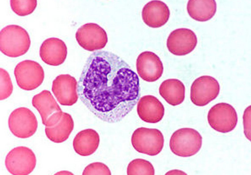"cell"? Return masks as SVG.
<instances>
[{
    "label": "cell",
    "instance_id": "cell-20",
    "mask_svg": "<svg viewBox=\"0 0 251 175\" xmlns=\"http://www.w3.org/2000/svg\"><path fill=\"white\" fill-rule=\"evenodd\" d=\"M73 124L71 121H58L53 125L45 127V131L47 138L56 143L62 142L68 138L72 130Z\"/></svg>",
    "mask_w": 251,
    "mask_h": 175
},
{
    "label": "cell",
    "instance_id": "cell-6",
    "mask_svg": "<svg viewBox=\"0 0 251 175\" xmlns=\"http://www.w3.org/2000/svg\"><path fill=\"white\" fill-rule=\"evenodd\" d=\"M17 84L25 90H34L42 83L44 77L43 69L37 62L25 60L19 63L14 70Z\"/></svg>",
    "mask_w": 251,
    "mask_h": 175
},
{
    "label": "cell",
    "instance_id": "cell-23",
    "mask_svg": "<svg viewBox=\"0 0 251 175\" xmlns=\"http://www.w3.org/2000/svg\"><path fill=\"white\" fill-rule=\"evenodd\" d=\"M0 99L3 100L8 98L13 90V86L8 72L3 68H0Z\"/></svg>",
    "mask_w": 251,
    "mask_h": 175
},
{
    "label": "cell",
    "instance_id": "cell-24",
    "mask_svg": "<svg viewBox=\"0 0 251 175\" xmlns=\"http://www.w3.org/2000/svg\"><path fill=\"white\" fill-rule=\"evenodd\" d=\"M83 175H111L108 167L100 162L92 163L88 165L84 169Z\"/></svg>",
    "mask_w": 251,
    "mask_h": 175
},
{
    "label": "cell",
    "instance_id": "cell-16",
    "mask_svg": "<svg viewBox=\"0 0 251 175\" xmlns=\"http://www.w3.org/2000/svg\"><path fill=\"white\" fill-rule=\"evenodd\" d=\"M32 104L39 113L43 124L46 127H50L58 120L55 113L56 105L50 92L44 90L34 96Z\"/></svg>",
    "mask_w": 251,
    "mask_h": 175
},
{
    "label": "cell",
    "instance_id": "cell-2",
    "mask_svg": "<svg viewBox=\"0 0 251 175\" xmlns=\"http://www.w3.org/2000/svg\"><path fill=\"white\" fill-rule=\"evenodd\" d=\"M30 44L28 33L20 26L8 25L0 31V50L8 56L16 57L24 55L28 51Z\"/></svg>",
    "mask_w": 251,
    "mask_h": 175
},
{
    "label": "cell",
    "instance_id": "cell-8",
    "mask_svg": "<svg viewBox=\"0 0 251 175\" xmlns=\"http://www.w3.org/2000/svg\"><path fill=\"white\" fill-rule=\"evenodd\" d=\"M207 117L210 126L215 130L223 133L233 130L238 120L234 108L231 105L224 102L217 103L212 107Z\"/></svg>",
    "mask_w": 251,
    "mask_h": 175
},
{
    "label": "cell",
    "instance_id": "cell-21",
    "mask_svg": "<svg viewBox=\"0 0 251 175\" xmlns=\"http://www.w3.org/2000/svg\"><path fill=\"white\" fill-rule=\"evenodd\" d=\"M128 175L154 174V168L149 161L142 159H134L129 164L127 168Z\"/></svg>",
    "mask_w": 251,
    "mask_h": 175
},
{
    "label": "cell",
    "instance_id": "cell-22",
    "mask_svg": "<svg viewBox=\"0 0 251 175\" xmlns=\"http://www.w3.org/2000/svg\"><path fill=\"white\" fill-rule=\"evenodd\" d=\"M10 5L13 11L20 16H25L32 13L36 8V0H11Z\"/></svg>",
    "mask_w": 251,
    "mask_h": 175
},
{
    "label": "cell",
    "instance_id": "cell-7",
    "mask_svg": "<svg viewBox=\"0 0 251 175\" xmlns=\"http://www.w3.org/2000/svg\"><path fill=\"white\" fill-rule=\"evenodd\" d=\"M9 129L14 135L22 139L33 135L37 130L38 123L36 116L29 109L20 107L14 110L9 118Z\"/></svg>",
    "mask_w": 251,
    "mask_h": 175
},
{
    "label": "cell",
    "instance_id": "cell-17",
    "mask_svg": "<svg viewBox=\"0 0 251 175\" xmlns=\"http://www.w3.org/2000/svg\"><path fill=\"white\" fill-rule=\"evenodd\" d=\"M98 134L92 129H88L78 133L74 138L73 146L75 152L82 156L90 155L94 153L99 145Z\"/></svg>",
    "mask_w": 251,
    "mask_h": 175
},
{
    "label": "cell",
    "instance_id": "cell-18",
    "mask_svg": "<svg viewBox=\"0 0 251 175\" xmlns=\"http://www.w3.org/2000/svg\"><path fill=\"white\" fill-rule=\"evenodd\" d=\"M159 91L161 97L172 106L181 104L185 99V86L177 79H168L163 81L160 86Z\"/></svg>",
    "mask_w": 251,
    "mask_h": 175
},
{
    "label": "cell",
    "instance_id": "cell-4",
    "mask_svg": "<svg viewBox=\"0 0 251 175\" xmlns=\"http://www.w3.org/2000/svg\"><path fill=\"white\" fill-rule=\"evenodd\" d=\"M131 142L133 147L138 152L154 156L162 151L164 139L162 133L159 130L142 127L134 132Z\"/></svg>",
    "mask_w": 251,
    "mask_h": 175
},
{
    "label": "cell",
    "instance_id": "cell-12",
    "mask_svg": "<svg viewBox=\"0 0 251 175\" xmlns=\"http://www.w3.org/2000/svg\"><path fill=\"white\" fill-rule=\"evenodd\" d=\"M136 65L139 75L147 82L156 81L163 73V67L160 58L151 51H145L140 54L137 59Z\"/></svg>",
    "mask_w": 251,
    "mask_h": 175
},
{
    "label": "cell",
    "instance_id": "cell-11",
    "mask_svg": "<svg viewBox=\"0 0 251 175\" xmlns=\"http://www.w3.org/2000/svg\"><path fill=\"white\" fill-rule=\"evenodd\" d=\"M197 39L194 33L186 28L176 29L169 35L166 45L169 51L177 56H183L192 51L196 47Z\"/></svg>",
    "mask_w": 251,
    "mask_h": 175
},
{
    "label": "cell",
    "instance_id": "cell-5",
    "mask_svg": "<svg viewBox=\"0 0 251 175\" xmlns=\"http://www.w3.org/2000/svg\"><path fill=\"white\" fill-rule=\"evenodd\" d=\"M36 164L35 155L31 149L24 146H19L11 150L5 160L6 169L14 175H27L31 173Z\"/></svg>",
    "mask_w": 251,
    "mask_h": 175
},
{
    "label": "cell",
    "instance_id": "cell-25",
    "mask_svg": "<svg viewBox=\"0 0 251 175\" xmlns=\"http://www.w3.org/2000/svg\"><path fill=\"white\" fill-rule=\"evenodd\" d=\"M251 106L247 107L244 111L243 120L244 126V133L246 136L250 135Z\"/></svg>",
    "mask_w": 251,
    "mask_h": 175
},
{
    "label": "cell",
    "instance_id": "cell-14",
    "mask_svg": "<svg viewBox=\"0 0 251 175\" xmlns=\"http://www.w3.org/2000/svg\"><path fill=\"white\" fill-rule=\"evenodd\" d=\"M170 15V10L167 5L159 0H152L147 3L142 12L144 22L152 28H158L164 25L168 20Z\"/></svg>",
    "mask_w": 251,
    "mask_h": 175
},
{
    "label": "cell",
    "instance_id": "cell-13",
    "mask_svg": "<svg viewBox=\"0 0 251 175\" xmlns=\"http://www.w3.org/2000/svg\"><path fill=\"white\" fill-rule=\"evenodd\" d=\"M42 60L47 65L57 66L63 62L67 54V49L64 42L57 38L51 37L45 40L39 49Z\"/></svg>",
    "mask_w": 251,
    "mask_h": 175
},
{
    "label": "cell",
    "instance_id": "cell-1",
    "mask_svg": "<svg viewBox=\"0 0 251 175\" xmlns=\"http://www.w3.org/2000/svg\"><path fill=\"white\" fill-rule=\"evenodd\" d=\"M78 96L87 108L109 123L122 120L140 97L137 74L119 57L96 51L88 57L78 82Z\"/></svg>",
    "mask_w": 251,
    "mask_h": 175
},
{
    "label": "cell",
    "instance_id": "cell-15",
    "mask_svg": "<svg viewBox=\"0 0 251 175\" xmlns=\"http://www.w3.org/2000/svg\"><path fill=\"white\" fill-rule=\"evenodd\" d=\"M138 102L137 112L144 121L150 123L158 122L163 118L164 109L162 103L156 97L147 95L142 97Z\"/></svg>",
    "mask_w": 251,
    "mask_h": 175
},
{
    "label": "cell",
    "instance_id": "cell-10",
    "mask_svg": "<svg viewBox=\"0 0 251 175\" xmlns=\"http://www.w3.org/2000/svg\"><path fill=\"white\" fill-rule=\"evenodd\" d=\"M75 37L79 44L89 51L102 49L108 42L105 30L97 24L93 23L85 24L79 28Z\"/></svg>",
    "mask_w": 251,
    "mask_h": 175
},
{
    "label": "cell",
    "instance_id": "cell-3",
    "mask_svg": "<svg viewBox=\"0 0 251 175\" xmlns=\"http://www.w3.org/2000/svg\"><path fill=\"white\" fill-rule=\"evenodd\" d=\"M202 144L201 136L196 130L190 128H181L175 131L170 141V149L178 156L187 157L197 153Z\"/></svg>",
    "mask_w": 251,
    "mask_h": 175
},
{
    "label": "cell",
    "instance_id": "cell-19",
    "mask_svg": "<svg viewBox=\"0 0 251 175\" xmlns=\"http://www.w3.org/2000/svg\"><path fill=\"white\" fill-rule=\"evenodd\" d=\"M216 4L214 0H190L187 9L190 16L197 21L204 22L209 20L215 14Z\"/></svg>",
    "mask_w": 251,
    "mask_h": 175
},
{
    "label": "cell",
    "instance_id": "cell-9",
    "mask_svg": "<svg viewBox=\"0 0 251 175\" xmlns=\"http://www.w3.org/2000/svg\"><path fill=\"white\" fill-rule=\"evenodd\" d=\"M220 90L219 84L215 78L209 76H202L195 79L192 84L190 99L195 105L203 106L215 99Z\"/></svg>",
    "mask_w": 251,
    "mask_h": 175
}]
</instances>
